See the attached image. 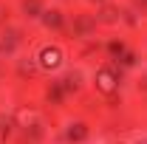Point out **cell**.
<instances>
[{"label": "cell", "instance_id": "obj_3", "mask_svg": "<svg viewBox=\"0 0 147 144\" xmlns=\"http://www.w3.org/2000/svg\"><path fill=\"white\" fill-rule=\"evenodd\" d=\"M34 119H37V116H34V110H31V108H20L17 110V124L20 127H31V124H34Z\"/></svg>", "mask_w": 147, "mask_h": 144}, {"label": "cell", "instance_id": "obj_7", "mask_svg": "<svg viewBox=\"0 0 147 144\" xmlns=\"http://www.w3.org/2000/svg\"><path fill=\"white\" fill-rule=\"evenodd\" d=\"M91 3H102V0H91Z\"/></svg>", "mask_w": 147, "mask_h": 144}, {"label": "cell", "instance_id": "obj_4", "mask_svg": "<svg viewBox=\"0 0 147 144\" xmlns=\"http://www.w3.org/2000/svg\"><path fill=\"white\" fill-rule=\"evenodd\" d=\"M116 17H119V9H116V6H105V9H102V11H99V20H102V23H116Z\"/></svg>", "mask_w": 147, "mask_h": 144}, {"label": "cell", "instance_id": "obj_2", "mask_svg": "<svg viewBox=\"0 0 147 144\" xmlns=\"http://www.w3.org/2000/svg\"><path fill=\"white\" fill-rule=\"evenodd\" d=\"M96 88L102 90V93H116V76H113V73L110 71H99L96 73Z\"/></svg>", "mask_w": 147, "mask_h": 144}, {"label": "cell", "instance_id": "obj_6", "mask_svg": "<svg viewBox=\"0 0 147 144\" xmlns=\"http://www.w3.org/2000/svg\"><path fill=\"white\" fill-rule=\"evenodd\" d=\"M85 136V124H74L71 127V139H82Z\"/></svg>", "mask_w": 147, "mask_h": 144}, {"label": "cell", "instance_id": "obj_1", "mask_svg": "<svg viewBox=\"0 0 147 144\" xmlns=\"http://www.w3.org/2000/svg\"><path fill=\"white\" fill-rule=\"evenodd\" d=\"M40 65H42L45 71H57V68L62 65V51L54 48V45H45V48L40 51Z\"/></svg>", "mask_w": 147, "mask_h": 144}, {"label": "cell", "instance_id": "obj_5", "mask_svg": "<svg viewBox=\"0 0 147 144\" xmlns=\"http://www.w3.org/2000/svg\"><path fill=\"white\" fill-rule=\"evenodd\" d=\"M45 26L59 28V26H62V14H59V11H48V14H45Z\"/></svg>", "mask_w": 147, "mask_h": 144}]
</instances>
